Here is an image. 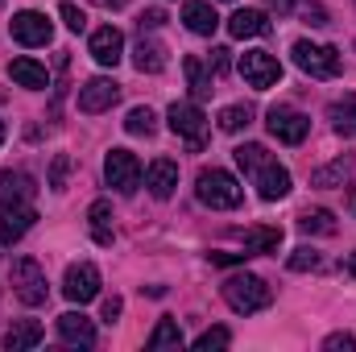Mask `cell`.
<instances>
[{
	"label": "cell",
	"mask_w": 356,
	"mask_h": 352,
	"mask_svg": "<svg viewBox=\"0 0 356 352\" xmlns=\"http://www.w3.org/2000/svg\"><path fill=\"white\" fill-rule=\"evenodd\" d=\"M195 195H199V203L211 207V211H232V207L245 203V186L228 175V170H220V166L199 170V178H195Z\"/></svg>",
	"instance_id": "1"
},
{
	"label": "cell",
	"mask_w": 356,
	"mask_h": 352,
	"mask_svg": "<svg viewBox=\"0 0 356 352\" xmlns=\"http://www.w3.org/2000/svg\"><path fill=\"white\" fill-rule=\"evenodd\" d=\"M224 303L236 315H253V311H266L273 303V290L257 273H232V278H224Z\"/></svg>",
	"instance_id": "2"
},
{
	"label": "cell",
	"mask_w": 356,
	"mask_h": 352,
	"mask_svg": "<svg viewBox=\"0 0 356 352\" xmlns=\"http://www.w3.org/2000/svg\"><path fill=\"white\" fill-rule=\"evenodd\" d=\"M294 67L311 79H336L340 75V50L336 46H315V42H294Z\"/></svg>",
	"instance_id": "3"
},
{
	"label": "cell",
	"mask_w": 356,
	"mask_h": 352,
	"mask_svg": "<svg viewBox=\"0 0 356 352\" xmlns=\"http://www.w3.org/2000/svg\"><path fill=\"white\" fill-rule=\"evenodd\" d=\"M266 129H269V137H277L282 145H302L307 133H311V116H302L290 104H273L266 112Z\"/></svg>",
	"instance_id": "4"
},
{
	"label": "cell",
	"mask_w": 356,
	"mask_h": 352,
	"mask_svg": "<svg viewBox=\"0 0 356 352\" xmlns=\"http://www.w3.org/2000/svg\"><path fill=\"white\" fill-rule=\"evenodd\" d=\"M8 282H13V294H17L25 307H42V303L50 298V290H46V273H42V265L33 262V257H17Z\"/></svg>",
	"instance_id": "5"
},
{
	"label": "cell",
	"mask_w": 356,
	"mask_h": 352,
	"mask_svg": "<svg viewBox=\"0 0 356 352\" xmlns=\"http://www.w3.org/2000/svg\"><path fill=\"white\" fill-rule=\"evenodd\" d=\"M166 120H170V129H175V137H182L191 150H203V133H207V116H203V108L195 104V99H178L170 104V112H166Z\"/></svg>",
	"instance_id": "6"
},
{
	"label": "cell",
	"mask_w": 356,
	"mask_h": 352,
	"mask_svg": "<svg viewBox=\"0 0 356 352\" xmlns=\"http://www.w3.org/2000/svg\"><path fill=\"white\" fill-rule=\"evenodd\" d=\"M104 178H108V186H116L120 195H133L137 186H141V162H137V154L133 150H108V158H104Z\"/></svg>",
	"instance_id": "7"
},
{
	"label": "cell",
	"mask_w": 356,
	"mask_h": 352,
	"mask_svg": "<svg viewBox=\"0 0 356 352\" xmlns=\"http://www.w3.org/2000/svg\"><path fill=\"white\" fill-rule=\"evenodd\" d=\"M236 71L245 75V83H249V88H257V91L273 88V83L282 79V63H277L269 50H245V54H241V63H236Z\"/></svg>",
	"instance_id": "8"
},
{
	"label": "cell",
	"mask_w": 356,
	"mask_h": 352,
	"mask_svg": "<svg viewBox=\"0 0 356 352\" xmlns=\"http://www.w3.org/2000/svg\"><path fill=\"white\" fill-rule=\"evenodd\" d=\"M38 211L25 199H0V245H17L33 228Z\"/></svg>",
	"instance_id": "9"
},
{
	"label": "cell",
	"mask_w": 356,
	"mask_h": 352,
	"mask_svg": "<svg viewBox=\"0 0 356 352\" xmlns=\"http://www.w3.org/2000/svg\"><path fill=\"white\" fill-rule=\"evenodd\" d=\"M8 33H13V42H21V46H46V42L54 38V25L46 21V13L21 8V13H13Z\"/></svg>",
	"instance_id": "10"
},
{
	"label": "cell",
	"mask_w": 356,
	"mask_h": 352,
	"mask_svg": "<svg viewBox=\"0 0 356 352\" xmlns=\"http://www.w3.org/2000/svg\"><path fill=\"white\" fill-rule=\"evenodd\" d=\"M63 294L71 298V303H91V298H99V269L91 262H75L67 265V278H63Z\"/></svg>",
	"instance_id": "11"
},
{
	"label": "cell",
	"mask_w": 356,
	"mask_h": 352,
	"mask_svg": "<svg viewBox=\"0 0 356 352\" xmlns=\"http://www.w3.org/2000/svg\"><path fill=\"white\" fill-rule=\"evenodd\" d=\"M249 178H253V186H257V195H261L266 203H277V199H286V195H290V170H286L277 158L261 162Z\"/></svg>",
	"instance_id": "12"
},
{
	"label": "cell",
	"mask_w": 356,
	"mask_h": 352,
	"mask_svg": "<svg viewBox=\"0 0 356 352\" xmlns=\"http://www.w3.org/2000/svg\"><path fill=\"white\" fill-rule=\"evenodd\" d=\"M116 99H120V83L108 79V75H95V79H88V83L79 88V112H88V116L108 112Z\"/></svg>",
	"instance_id": "13"
},
{
	"label": "cell",
	"mask_w": 356,
	"mask_h": 352,
	"mask_svg": "<svg viewBox=\"0 0 356 352\" xmlns=\"http://www.w3.org/2000/svg\"><path fill=\"white\" fill-rule=\"evenodd\" d=\"M91 58L99 63V67H116L120 58H124V33L116 29V25H99L95 33H91Z\"/></svg>",
	"instance_id": "14"
},
{
	"label": "cell",
	"mask_w": 356,
	"mask_h": 352,
	"mask_svg": "<svg viewBox=\"0 0 356 352\" xmlns=\"http://www.w3.org/2000/svg\"><path fill=\"white\" fill-rule=\"evenodd\" d=\"M58 336H63V344L91 349L95 344V323H91L83 311H67V315H58Z\"/></svg>",
	"instance_id": "15"
},
{
	"label": "cell",
	"mask_w": 356,
	"mask_h": 352,
	"mask_svg": "<svg viewBox=\"0 0 356 352\" xmlns=\"http://www.w3.org/2000/svg\"><path fill=\"white\" fill-rule=\"evenodd\" d=\"M145 186H149L154 199H170L175 186H178V162H170V158L149 162V170H145Z\"/></svg>",
	"instance_id": "16"
},
{
	"label": "cell",
	"mask_w": 356,
	"mask_h": 352,
	"mask_svg": "<svg viewBox=\"0 0 356 352\" xmlns=\"http://www.w3.org/2000/svg\"><path fill=\"white\" fill-rule=\"evenodd\" d=\"M8 79H13L17 88H29V91L50 88V71H46L42 63H33V58H13V63H8Z\"/></svg>",
	"instance_id": "17"
},
{
	"label": "cell",
	"mask_w": 356,
	"mask_h": 352,
	"mask_svg": "<svg viewBox=\"0 0 356 352\" xmlns=\"http://www.w3.org/2000/svg\"><path fill=\"white\" fill-rule=\"evenodd\" d=\"M228 33L232 38H261V33H269V17L261 13V8H236L232 17H228Z\"/></svg>",
	"instance_id": "18"
},
{
	"label": "cell",
	"mask_w": 356,
	"mask_h": 352,
	"mask_svg": "<svg viewBox=\"0 0 356 352\" xmlns=\"http://www.w3.org/2000/svg\"><path fill=\"white\" fill-rule=\"evenodd\" d=\"M182 21H186V29H191V33H199V38H211V33H216V25H220L216 8H211L207 0H186V4H182Z\"/></svg>",
	"instance_id": "19"
},
{
	"label": "cell",
	"mask_w": 356,
	"mask_h": 352,
	"mask_svg": "<svg viewBox=\"0 0 356 352\" xmlns=\"http://www.w3.org/2000/svg\"><path fill=\"white\" fill-rule=\"evenodd\" d=\"M133 67H137L141 75H158V71L166 67V46L141 33V42L133 46Z\"/></svg>",
	"instance_id": "20"
},
{
	"label": "cell",
	"mask_w": 356,
	"mask_h": 352,
	"mask_svg": "<svg viewBox=\"0 0 356 352\" xmlns=\"http://www.w3.org/2000/svg\"><path fill=\"white\" fill-rule=\"evenodd\" d=\"M42 344V323L38 319H21L4 332V349L8 352H25V349H38Z\"/></svg>",
	"instance_id": "21"
},
{
	"label": "cell",
	"mask_w": 356,
	"mask_h": 352,
	"mask_svg": "<svg viewBox=\"0 0 356 352\" xmlns=\"http://www.w3.org/2000/svg\"><path fill=\"white\" fill-rule=\"evenodd\" d=\"M327 120L340 137H356V95H344V99H332L327 104Z\"/></svg>",
	"instance_id": "22"
},
{
	"label": "cell",
	"mask_w": 356,
	"mask_h": 352,
	"mask_svg": "<svg viewBox=\"0 0 356 352\" xmlns=\"http://www.w3.org/2000/svg\"><path fill=\"white\" fill-rule=\"evenodd\" d=\"M182 71H186V88H191V95H195V104H199V99H207V95H211V71H207V63H203V58H195V54H191V58H186V63H182Z\"/></svg>",
	"instance_id": "23"
},
{
	"label": "cell",
	"mask_w": 356,
	"mask_h": 352,
	"mask_svg": "<svg viewBox=\"0 0 356 352\" xmlns=\"http://www.w3.org/2000/svg\"><path fill=\"white\" fill-rule=\"evenodd\" d=\"M88 220H91L95 245H112V203H108V199H95L88 207Z\"/></svg>",
	"instance_id": "24"
},
{
	"label": "cell",
	"mask_w": 356,
	"mask_h": 352,
	"mask_svg": "<svg viewBox=\"0 0 356 352\" xmlns=\"http://www.w3.org/2000/svg\"><path fill=\"white\" fill-rule=\"evenodd\" d=\"M298 228H302L307 237H311V232H315V237H336V216H332L327 207H307V211L298 216Z\"/></svg>",
	"instance_id": "25"
},
{
	"label": "cell",
	"mask_w": 356,
	"mask_h": 352,
	"mask_svg": "<svg viewBox=\"0 0 356 352\" xmlns=\"http://www.w3.org/2000/svg\"><path fill=\"white\" fill-rule=\"evenodd\" d=\"M33 178L29 175H21V170H0V199H33Z\"/></svg>",
	"instance_id": "26"
},
{
	"label": "cell",
	"mask_w": 356,
	"mask_h": 352,
	"mask_svg": "<svg viewBox=\"0 0 356 352\" xmlns=\"http://www.w3.org/2000/svg\"><path fill=\"white\" fill-rule=\"evenodd\" d=\"M245 249L249 253H277L282 249V228H266V224L249 228L245 232Z\"/></svg>",
	"instance_id": "27"
},
{
	"label": "cell",
	"mask_w": 356,
	"mask_h": 352,
	"mask_svg": "<svg viewBox=\"0 0 356 352\" xmlns=\"http://www.w3.org/2000/svg\"><path fill=\"white\" fill-rule=\"evenodd\" d=\"M154 352L162 349H182V328H178V319H158V328L149 332V340H145Z\"/></svg>",
	"instance_id": "28"
},
{
	"label": "cell",
	"mask_w": 356,
	"mask_h": 352,
	"mask_svg": "<svg viewBox=\"0 0 356 352\" xmlns=\"http://www.w3.org/2000/svg\"><path fill=\"white\" fill-rule=\"evenodd\" d=\"M356 170V162L353 158H340V162H332V166H323V170H315L311 175V182L315 186H340V182H348Z\"/></svg>",
	"instance_id": "29"
},
{
	"label": "cell",
	"mask_w": 356,
	"mask_h": 352,
	"mask_svg": "<svg viewBox=\"0 0 356 352\" xmlns=\"http://www.w3.org/2000/svg\"><path fill=\"white\" fill-rule=\"evenodd\" d=\"M253 125V108L249 104H228L224 112H220V129L224 133H241V129H249Z\"/></svg>",
	"instance_id": "30"
},
{
	"label": "cell",
	"mask_w": 356,
	"mask_h": 352,
	"mask_svg": "<svg viewBox=\"0 0 356 352\" xmlns=\"http://www.w3.org/2000/svg\"><path fill=\"white\" fill-rule=\"evenodd\" d=\"M124 129H129L133 137H154V129H158L154 108H133V112L124 116Z\"/></svg>",
	"instance_id": "31"
},
{
	"label": "cell",
	"mask_w": 356,
	"mask_h": 352,
	"mask_svg": "<svg viewBox=\"0 0 356 352\" xmlns=\"http://www.w3.org/2000/svg\"><path fill=\"white\" fill-rule=\"evenodd\" d=\"M232 158H236V166H241L245 175H253L261 162H269V150H266V145H236V150H232Z\"/></svg>",
	"instance_id": "32"
},
{
	"label": "cell",
	"mask_w": 356,
	"mask_h": 352,
	"mask_svg": "<svg viewBox=\"0 0 356 352\" xmlns=\"http://www.w3.org/2000/svg\"><path fill=\"white\" fill-rule=\"evenodd\" d=\"M232 344V332L228 328H207L199 340H195V352H211V349H228Z\"/></svg>",
	"instance_id": "33"
},
{
	"label": "cell",
	"mask_w": 356,
	"mask_h": 352,
	"mask_svg": "<svg viewBox=\"0 0 356 352\" xmlns=\"http://www.w3.org/2000/svg\"><path fill=\"white\" fill-rule=\"evenodd\" d=\"M286 265H290L294 273H307V269H319V265H323V257H319L311 245H302V249H294V253H290V262H286Z\"/></svg>",
	"instance_id": "34"
},
{
	"label": "cell",
	"mask_w": 356,
	"mask_h": 352,
	"mask_svg": "<svg viewBox=\"0 0 356 352\" xmlns=\"http://www.w3.org/2000/svg\"><path fill=\"white\" fill-rule=\"evenodd\" d=\"M58 17H63V21H67V29H75V33H83V29H88V13H83L79 4H71V0H63V4H58Z\"/></svg>",
	"instance_id": "35"
},
{
	"label": "cell",
	"mask_w": 356,
	"mask_h": 352,
	"mask_svg": "<svg viewBox=\"0 0 356 352\" xmlns=\"http://www.w3.org/2000/svg\"><path fill=\"white\" fill-rule=\"evenodd\" d=\"M67 170H71V158L58 154L54 166H50V191H67Z\"/></svg>",
	"instance_id": "36"
},
{
	"label": "cell",
	"mask_w": 356,
	"mask_h": 352,
	"mask_svg": "<svg viewBox=\"0 0 356 352\" xmlns=\"http://www.w3.org/2000/svg\"><path fill=\"white\" fill-rule=\"evenodd\" d=\"M323 349L327 352H353L356 349V336H348V332H332V336H327V340H323Z\"/></svg>",
	"instance_id": "37"
},
{
	"label": "cell",
	"mask_w": 356,
	"mask_h": 352,
	"mask_svg": "<svg viewBox=\"0 0 356 352\" xmlns=\"http://www.w3.org/2000/svg\"><path fill=\"white\" fill-rule=\"evenodd\" d=\"M137 25H141V33H145V29H158V25H166V13H162V8H145V13L137 17Z\"/></svg>",
	"instance_id": "38"
},
{
	"label": "cell",
	"mask_w": 356,
	"mask_h": 352,
	"mask_svg": "<svg viewBox=\"0 0 356 352\" xmlns=\"http://www.w3.org/2000/svg\"><path fill=\"white\" fill-rule=\"evenodd\" d=\"M302 17H307V25H327V8L323 4H307Z\"/></svg>",
	"instance_id": "39"
},
{
	"label": "cell",
	"mask_w": 356,
	"mask_h": 352,
	"mask_svg": "<svg viewBox=\"0 0 356 352\" xmlns=\"http://www.w3.org/2000/svg\"><path fill=\"white\" fill-rule=\"evenodd\" d=\"M228 54H232V50H224V46H216V50H211V71H216V75H224V71H228Z\"/></svg>",
	"instance_id": "40"
},
{
	"label": "cell",
	"mask_w": 356,
	"mask_h": 352,
	"mask_svg": "<svg viewBox=\"0 0 356 352\" xmlns=\"http://www.w3.org/2000/svg\"><path fill=\"white\" fill-rule=\"evenodd\" d=\"M120 319V298L112 294V298H104V323H116Z\"/></svg>",
	"instance_id": "41"
},
{
	"label": "cell",
	"mask_w": 356,
	"mask_h": 352,
	"mask_svg": "<svg viewBox=\"0 0 356 352\" xmlns=\"http://www.w3.org/2000/svg\"><path fill=\"white\" fill-rule=\"evenodd\" d=\"M245 257H253V253H211L216 265H232V262H245Z\"/></svg>",
	"instance_id": "42"
},
{
	"label": "cell",
	"mask_w": 356,
	"mask_h": 352,
	"mask_svg": "<svg viewBox=\"0 0 356 352\" xmlns=\"http://www.w3.org/2000/svg\"><path fill=\"white\" fill-rule=\"evenodd\" d=\"M269 8H273V13H290V8H294V0H269Z\"/></svg>",
	"instance_id": "43"
},
{
	"label": "cell",
	"mask_w": 356,
	"mask_h": 352,
	"mask_svg": "<svg viewBox=\"0 0 356 352\" xmlns=\"http://www.w3.org/2000/svg\"><path fill=\"white\" fill-rule=\"evenodd\" d=\"M348 273H353V278H356V253H353V257H348Z\"/></svg>",
	"instance_id": "44"
},
{
	"label": "cell",
	"mask_w": 356,
	"mask_h": 352,
	"mask_svg": "<svg viewBox=\"0 0 356 352\" xmlns=\"http://www.w3.org/2000/svg\"><path fill=\"white\" fill-rule=\"evenodd\" d=\"M4 137H8V129H4V120H0V145H4Z\"/></svg>",
	"instance_id": "45"
},
{
	"label": "cell",
	"mask_w": 356,
	"mask_h": 352,
	"mask_svg": "<svg viewBox=\"0 0 356 352\" xmlns=\"http://www.w3.org/2000/svg\"><path fill=\"white\" fill-rule=\"evenodd\" d=\"M104 4H112V8H120V4H129V0H104Z\"/></svg>",
	"instance_id": "46"
}]
</instances>
